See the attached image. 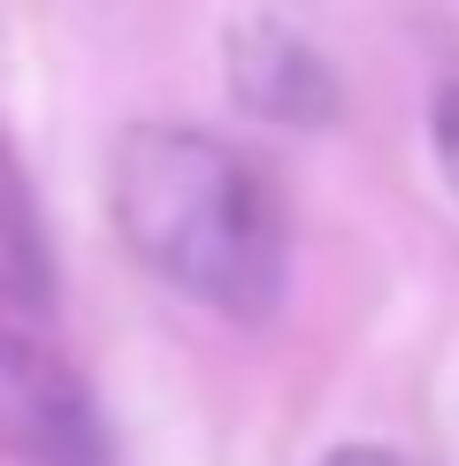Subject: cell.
Wrapping results in <instances>:
<instances>
[{"instance_id":"3957f363","label":"cell","mask_w":459,"mask_h":466,"mask_svg":"<svg viewBox=\"0 0 459 466\" xmlns=\"http://www.w3.org/2000/svg\"><path fill=\"white\" fill-rule=\"evenodd\" d=\"M222 54H230V100L253 123H276V130H330L337 123V69L291 24L245 15V24H230Z\"/></svg>"},{"instance_id":"7a4b0ae2","label":"cell","mask_w":459,"mask_h":466,"mask_svg":"<svg viewBox=\"0 0 459 466\" xmlns=\"http://www.w3.org/2000/svg\"><path fill=\"white\" fill-rule=\"evenodd\" d=\"M0 451L24 466H107L85 382L15 321H0Z\"/></svg>"},{"instance_id":"277c9868","label":"cell","mask_w":459,"mask_h":466,"mask_svg":"<svg viewBox=\"0 0 459 466\" xmlns=\"http://www.w3.org/2000/svg\"><path fill=\"white\" fill-rule=\"evenodd\" d=\"M54 299V260H46V229H38V207L24 191V168L0 146V306L15 314H38Z\"/></svg>"},{"instance_id":"6da1fadb","label":"cell","mask_w":459,"mask_h":466,"mask_svg":"<svg viewBox=\"0 0 459 466\" xmlns=\"http://www.w3.org/2000/svg\"><path fill=\"white\" fill-rule=\"evenodd\" d=\"M107 207L130 260L230 321H268L291 276L283 199L253 153L191 123H130L107 161Z\"/></svg>"},{"instance_id":"5b68a950","label":"cell","mask_w":459,"mask_h":466,"mask_svg":"<svg viewBox=\"0 0 459 466\" xmlns=\"http://www.w3.org/2000/svg\"><path fill=\"white\" fill-rule=\"evenodd\" d=\"M436 161H444V177L459 191V85L436 92Z\"/></svg>"},{"instance_id":"8992f818","label":"cell","mask_w":459,"mask_h":466,"mask_svg":"<svg viewBox=\"0 0 459 466\" xmlns=\"http://www.w3.org/2000/svg\"><path fill=\"white\" fill-rule=\"evenodd\" d=\"M314 466H421L406 451H391V443H337L330 459H314Z\"/></svg>"}]
</instances>
